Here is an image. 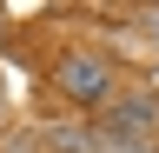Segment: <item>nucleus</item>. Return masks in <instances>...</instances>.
I'll return each mask as SVG.
<instances>
[{"label": "nucleus", "instance_id": "1", "mask_svg": "<svg viewBox=\"0 0 159 153\" xmlns=\"http://www.w3.org/2000/svg\"><path fill=\"white\" fill-rule=\"evenodd\" d=\"M66 93L73 100H99L106 93V67L99 60H66Z\"/></svg>", "mask_w": 159, "mask_h": 153}]
</instances>
